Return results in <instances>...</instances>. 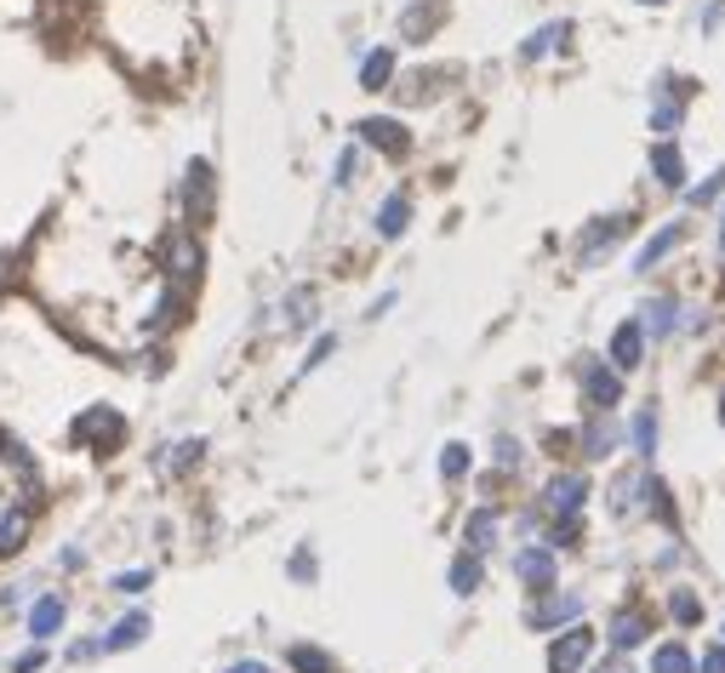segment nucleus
I'll return each mask as SVG.
<instances>
[{
  "mask_svg": "<svg viewBox=\"0 0 725 673\" xmlns=\"http://www.w3.org/2000/svg\"><path fill=\"white\" fill-rule=\"evenodd\" d=\"M355 171H360V155H355V148H348V155L337 160V183H355Z\"/></svg>",
  "mask_w": 725,
  "mask_h": 673,
  "instance_id": "37",
  "label": "nucleus"
},
{
  "mask_svg": "<svg viewBox=\"0 0 725 673\" xmlns=\"http://www.w3.org/2000/svg\"><path fill=\"white\" fill-rule=\"evenodd\" d=\"M183 212H189V223H206L212 217V166L206 160H194L189 178H183Z\"/></svg>",
  "mask_w": 725,
  "mask_h": 673,
  "instance_id": "4",
  "label": "nucleus"
},
{
  "mask_svg": "<svg viewBox=\"0 0 725 673\" xmlns=\"http://www.w3.org/2000/svg\"><path fill=\"white\" fill-rule=\"evenodd\" d=\"M674 326V303H652L645 309V320H640V332H652V337H663Z\"/></svg>",
  "mask_w": 725,
  "mask_h": 673,
  "instance_id": "26",
  "label": "nucleus"
},
{
  "mask_svg": "<svg viewBox=\"0 0 725 673\" xmlns=\"http://www.w3.org/2000/svg\"><path fill=\"white\" fill-rule=\"evenodd\" d=\"M292 577H297V582L314 577V554H309V548H297V554H292Z\"/></svg>",
  "mask_w": 725,
  "mask_h": 673,
  "instance_id": "33",
  "label": "nucleus"
},
{
  "mask_svg": "<svg viewBox=\"0 0 725 673\" xmlns=\"http://www.w3.org/2000/svg\"><path fill=\"white\" fill-rule=\"evenodd\" d=\"M578 611H583V600H578V593H560V600H543V605H532V611H526V622H532V628H560V622H571Z\"/></svg>",
  "mask_w": 725,
  "mask_h": 673,
  "instance_id": "10",
  "label": "nucleus"
},
{
  "mask_svg": "<svg viewBox=\"0 0 725 673\" xmlns=\"http://www.w3.org/2000/svg\"><path fill=\"white\" fill-rule=\"evenodd\" d=\"M69 434H74V445H86V452H120V445H127V417L115 406H86Z\"/></svg>",
  "mask_w": 725,
  "mask_h": 673,
  "instance_id": "1",
  "label": "nucleus"
},
{
  "mask_svg": "<svg viewBox=\"0 0 725 673\" xmlns=\"http://www.w3.org/2000/svg\"><path fill=\"white\" fill-rule=\"evenodd\" d=\"M674 120H680V104H674V97H668V104H663V109L652 115V127H657V132H674Z\"/></svg>",
  "mask_w": 725,
  "mask_h": 673,
  "instance_id": "35",
  "label": "nucleus"
},
{
  "mask_svg": "<svg viewBox=\"0 0 725 673\" xmlns=\"http://www.w3.org/2000/svg\"><path fill=\"white\" fill-rule=\"evenodd\" d=\"M148 582H155L148 570H120V577H115V593H143Z\"/></svg>",
  "mask_w": 725,
  "mask_h": 673,
  "instance_id": "29",
  "label": "nucleus"
},
{
  "mask_svg": "<svg viewBox=\"0 0 725 673\" xmlns=\"http://www.w3.org/2000/svg\"><path fill=\"white\" fill-rule=\"evenodd\" d=\"M589 657H594V628H566L548 645V673H578Z\"/></svg>",
  "mask_w": 725,
  "mask_h": 673,
  "instance_id": "3",
  "label": "nucleus"
},
{
  "mask_svg": "<svg viewBox=\"0 0 725 673\" xmlns=\"http://www.w3.org/2000/svg\"><path fill=\"white\" fill-rule=\"evenodd\" d=\"M491 542H497V514H491V508L468 514V554H486Z\"/></svg>",
  "mask_w": 725,
  "mask_h": 673,
  "instance_id": "17",
  "label": "nucleus"
},
{
  "mask_svg": "<svg viewBox=\"0 0 725 673\" xmlns=\"http://www.w3.org/2000/svg\"><path fill=\"white\" fill-rule=\"evenodd\" d=\"M657 7H663V0H657Z\"/></svg>",
  "mask_w": 725,
  "mask_h": 673,
  "instance_id": "41",
  "label": "nucleus"
},
{
  "mask_svg": "<svg viewBox=\"0 0 725 673\" xmlns=\"http://www.w3.org/2000/svg\"><path fill=\"white\" fill-rule=\"evenodd\" d=\"M166 268L178 274V280H194V274H200V245L189 235H171L166 240Z\"/></svg>",
  "mask_w": 725,
  "mask_h": 673,
  "instance_id": "11",
  "label": "nucleus"
},
{
  "mask_svg": "<svg viewBox=\"0 0 725 673\" xmlns=\"http://www.w3.org/2000/svg\"><path fill=\"white\" fill-rule=\"evenodd\" d=\"M389 74H394V52H371V58L360 63V86H366V92H383Z\"/></svg>",
  "mask_w": 725,
  "mask_h": 673,
  "instance_id": "19",
  "label": "nucleus"
},
{
  "mask_svg": "<svg viewBox=\"0 0 725 673\" xmlns=\"http://www.w3.org/2000/svg\"><path fill=\"white\" fill-rule=\"evenodd\" d=\"M360 137L378 148V155H394V160L412 148V132L400 127V120H383V115H378V120H360Z\"/></svg>",
  "mask_w": 725,
  "mask_h": 673,
  "instance_id": "5",
  "label": "nucleus"
},
{
  "mask_svg": "<svg viewBox=\"0 0 725 673\" xmlns=\"http://www.w3.org/2000/svg\"><path fill=\"white\" fill-rule=\"evenodd\" d=\"M92 657H104V639H74L69 645V662H92Z\"/></svg>",
  "mask_w": 725,
  "mask_h": 673,
  "instance_id": "30",
  "label": "nucleus"
},
{
  "mask_svg": "<svg viewBox=\"0 0 725 673\" xmlns=\"http://www.w3.org/2000/svg\"><path fill=\"white\" fill-rule=\"evenodd\" d=\"M63 616H69V600H63V593H35V600H29V616H23V634H29L35 645H46V639L63 634Z\"/></svg>",
  "mask_w": 725,
  "mask_h": 673,
  "instance_id": "2",
  "label": "nucleus"
},
{
  "mask_svg": "<svg viewBox=\"0 0 725 673\" xmlns=\"http://www.w3.org/2000/svg\"><path fill=\"white\" fill-rule=\"evenodd\" d=\"M703 673H725V651H714V657L703 662Z\"/></svg>",
  "mask_w": 725,
  "mask_h": 673,
  "instance_id": "39",
  "label": "nucleus"
},
{
  "mask_svg": "<svg viewBox=\"0 0 725 673\" xmlns=\"http://www.w3.org/2000/svg\"><path fill=\"white\" fill-rule=\"evenodd\" d=\"M720 189H725V171H714V178H709L703 189H691V201H697V206H703V201H714V194H720Z\"/></svg>",
  "mask_w": 725,
  "mask_h": 673,
  "instance_id": "36",
  "label": "nucleus"
},
{
  "mask_svg": "<svg viewBox=\"0 0 725 673\" xmlns=\"http://www.w3.org/2000/svg\"><path fill=\"white\" fill-rule=\"evenodd\" d=\"M229 673H269V668H263V662H235Z\"/></svg>",
  "mask_w": 725,
  "mask_h": 673,
  "instance_id": "40",
  "label": "nucleus"
},
{
  "mask_svg": "<svg viewBox=\"0 0 725 673\" xmlns=\"http://www.w3.org/2000/svg\"><path fill=\"white\" fill-rule=\"evenodd\" d=\"M29 531H35V519H29V503H12V508H0V560L23 554V542H29Z\"/></svg>",
  "mask_w": 725,
  "mask_h": 673,
  "instance_id": "6",
  "label": "nucleus"
},
{
  "mask_svg": "<svg viewBox=\"0 0 725 673\" xmlns=\"http://www.w3.org/2000/svg\"><path fill=\"white\" fill-rule=\"evenodd\" d=\"M589 457H606V452H617V434L611 429H589V445H583Z\"/></svg>",
  "mask_w": 725,
  "mask_h": 673,
  "instance_id": "28",
  "label": "nucleus"
},
{
  "mask_svg": "<svg viewBox=\"0 0 725 673\" xmlns=\"http://www.w3.org/2000/svg\"><path fill=\"white\" fill-rule=\"evenodd\" d=\"M652 445H657V417H652V411H640V417H634V452H640V457H652Z\"/></svg>",
  "mask_w": 725,
  "mask_h": 673,
  "instance_id": "23",
  "label": "nucleus"
},
{
  "mask_svg": "<svg viewBox=\"0 0 725 673\" xmlns=\"http://www.w3.org/2000/svg\"><path fill=\"white\" fill-rule=\"evenodd\" d=\"M668 611L680 616V622H697V616H703V605H697L691 593H674V605H668Z\"/></svg>",
  "mask_w": 725,
  "mask_h": 673,
  "instance_id": "32",
  "label": "nucleus"
},
{
  "mask_svg": "<svg viewBox=\"0 0 725 673\" xmlns=\"http://www.w3.org/2000/svg\"><path fill=\"white\" fill-rule=\"evenodd\" d=\"M148 628H155V622H148L143 611H127L115 622V628L104 634V651H132V645H143L148 639Z\"/></svg>",
  "mask_w": 725,
  "mask_h": 673,
  "instance_id": "9",
  "label": "nucleus"
},
{
  "mask_svg": "<svg viewBox=\"0 0 725 673\" xmlns=\"http://www.w3.org/2000/svg\"><path fill=\"white\" fill-rule=\"evenodd\" d=\"M543 503H548V514H555V519H566V526H578V508H583V480H578V473H560V480L548 485V496H543Z\"/></svg>",
  "mask_w": 725,
  "mask_h": 673,
  "instance_id": "8",
  "label": "nucleus"
},
{
  "mask_svg": "<svg viewBox=\"0 0 725 673\" xmlns=\"http://www.w3.org/2000/svg\"><path fill=\"white\" fill-rule=\"evenodd\" d=\"M640 342H645L640 320H629V326H617V337H611V365H617V371H634V365H640Z\"/></svg>",
  "mask_w": 725,
  "mask_h": 673,
  "instance_id": "12",
  "label": "nucleus"
},
{
  "mask_svg": "<svg viewBox=\"0 0 725 673\" xmlns=\"http://www.w3.org/2000/svg\"><path fill=\"white\" fill-rule=\"evenodd\" d=\"M332 348H337V337H320V342H314V354H309V365H320V360L332 354Z\"/></svg>",
  "mask_w": 725,
  "mask_h": 673,
  "instance_id": "38",
  "label": "nucleus"
},
{
  "mask_svg": "<svg viewBox=\"0 0 725 673\" xmlns=\"http://www.w3.org/2000/svg\"><path fill=\"white\" fill-rule=\"evenodd\" d=\"M680 240H686V229H680V223H668L663 235H652V240H645V252H640V268H652L657 257H668V252H674V245H680Z\"/></svg>",
  "mask_w": 725,
  "mask_h": 673,
  "instance_id": "20",
  "label": "nucleus"
},
{
  "mask_svg": "<svg viewBox=\"0 0 725 673\" xmlns=\"http://www.w3.org/2000/svg\"><path fill=\"white\" fill-rule=\"evenodd\" d=\"M406 223H412V201H406V194H389L383 212H378V235L400 240V235H406Z\"/></svg>",
  "mask_w": 725,
  "mask_h": 673,
  "instance_id": "13",
  "label": "nucleus"
},
{
  "mask_svg": "<svg viewBox=\"0 0 725 673\" xmlns=\"http://www.w3.org/2000/svg\"><path fill=\"white\" fill-rule=\"evenodd\" d=\"M560 40H566V23H548V29H537V40H526V52H520V58H543L548 46H560Z\"/></svg>",
  "mask_w": 725,
  "mask_h": 673,
  "instance_id": "25",
  "label": "nucleus"
},
{
  "mask_svg": "<svg viewBox=\"0 0 725 673\" xmlns=\"http://www.w3.org/2000/svg\"><path fill=\"white\" fill-rule=\"evenodd\" d=\"M46 668V651H40V645H35V651H23L17 662H12V673H40Z\"/></svg>",
  "mask_w": 725,
  "mask_h": 673,
  "instance_id": "34",
  "label": "nucleus"
},
{
  "mask_svg": "<svg viewBox=\"0 0 725 673\" xmlns=\"http://www.w3.org/2000/svg\"><path fill=\"white\" fill-rule=\"evenodd\" d=\"M514 577L526 582V588H555V554H548V548H520L514 554Z\"/></svg>",
  "mask_w": 725,
  "mask_h": 673,
  "instance_id": "7",
  "label": "nucleus"
},
{
  "mask_svg": "<svg viewBox=\"0 0 725 673\" xmlns=\"http://www.w3.org/2000/svg\"><path fill=\"white\" fill-rule=\"evenodd\" d=\"M286 662H292L297 673H337V662H332L326 651H320V645H292Z\"/></svg>",
  "mask_w": 725,
  "mask_h": 673,
  "instance_id": "15",
  "label": "nucleus"
},
{
  "mask_svg": "<svg viewBox=\"0 0 725 673\" xmlns=\"http://www.w3.org/2000/svg\"><path fill=\"white\" fill-rule=\"evenodd\" d=\"M440 473H445V480H463V473H468V445H445V452H440Z\"/></svg>",
  "mask_w": 725,
  "mask_h": 673,
  "instance_id": "24",
  "label": "nucleus"
},
{
  "mask_svg": "<svg viewBox=\"0 0 725 673\" xmlns=\"http://www.w3.org/2000/svg\"><path fill=\"white\" fill-rule=\"evenodd\" d=\"M480 577H486L480 554H457L452 560V593H474V588H480Z\"/></svg>",
  "mask_w": 725,
  "mask_h": 673,
  "instance_id": "16",
  "label": "nucleus"
},
{
  "mask_svg": "<svg viewBox=\"0 0 725 673\" xmlns=\"http://www.w3.org/2000/svg\"><path fill=\"white\" fill-rule=\"evenodd\" d=\"M0 462H7V468L17 473V480H23V485H40V468H35V457H29V452H23V445H17L12 434H0Z\"/></svg>",
  "mask_w": 725,
  "mask_h": 673,
  "instance_id": "14",
  "label": "nucleus"
},
{
  "mask_svg": "<svg viewBox=\"0 0 725 673\" xmlns=\"http://www.w3.org/2000/svg\"><path fill=\"white\" fill-rule=\"evenodd\" d=\"M652 166H657V178H663L668 189H680L686 171H680V155H674V148H657V160H652Z\"/></svg>",
  "mask_w": 725,
  "mask_h": 673,
  "instance_id": "27",
  "label": "nucleus"
},
{
  "mask_svg": "<svg viewBox=\"0 0 725 673\" xmlns=\"http://www.w3.org/2000/svg\"><path fill=\"white\" fill-rule=\"evenodd\" d=\"M611 639L622 645V651H634V645L645 639V616H634V611H622V616H617V628H611Z\"/></svg>",
  "mask_w": 725,
  "mask_h": 673,
  "instance_id": "22",
  "label": "nucleus"
},
{
  "mask_svg": "<svg viewBox=\"0 0 725 673\" xmlns=\"http://www.w3.org/2000/svg\"><path fill=\"white\" fill-rule=\"evenodd\" d=\"M194 462H200V440H183V452H178V457H166V468H178V473L194 468Z\"/></svg>",
  "mask_w": 725,
  "mask_h": 673,
  "instance_id": "31",
  "label": "nucleus"
},
{
  "mask_svg": "<svg viewBox=\"0 0 725 673\" xmlns=\"http://www.w3.org/2000/svg\"><path fill=\"white\" fill-rule=\"evenodd\" d=\"M622 400V388H617V377H606V371H589V406H599V411H611Z\"/></svg>",
  "mask_w": 725,
  "mask_h": 673,
  "instance_id": "21",
  "label": "nucleus"
},
{
  "mask_svg": "<svg viewBox=\"0 0 725 673\" xmlns=\"http://www.w3.org/2000/svg\"><path fill=\"white\" fill-rule=\"evenodd\" d=\"M652 673H697V662H691L686 645H657V651H652Z\"/></svg>",
  "mask_w": 725,
  "mask_h": 673,
  "instance_id": "18",
  "label": "nucleus"
}]
</instances>
